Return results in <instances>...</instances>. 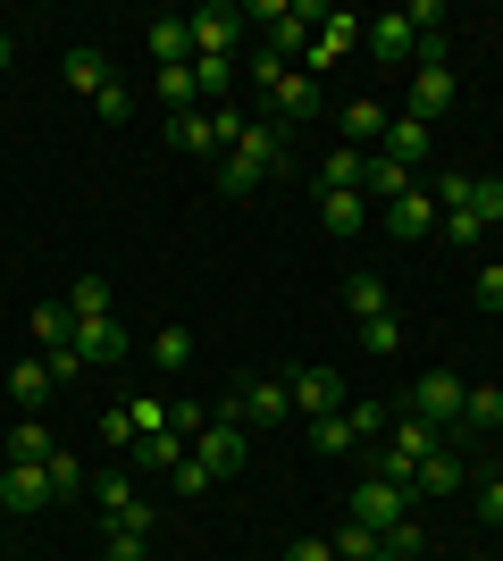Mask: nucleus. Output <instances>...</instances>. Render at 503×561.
Masks as SVG:
<instances>
[{
  "label": "nucleus",
  "instance_id": "56",
  "mask_svg": "<svg viewBox=\"0 0 503 561\" xmlns=\"http://www.w3.org/2000/svg\"><path fill=\"white\" fill-rule=\"evenodd\" d=\"M495 561H503V553H495Z\"/></svg>",
  "mask_w": 503,
  "mask_h": 561
},
{
  "label": "nucleus",
  "instance_id": "5",
  "mask_svg": "<svg viewBox=\"0 0 503 561\" xmlns=\"http://www.w3.org/2000/svg\"><path fill=\"white\" fill-rule=\"evenodd\" d=\"M361 25H369V18H353V9H328V18H319V34H311V50H302L294 68H302V76H311V84H319V76H328L335 59H344V50L361 43Z\"/></svg>",
  "mask_w": 503,
  "mask_h": 561
},
{
  "label": "nucleus",
  "instance_id": "9",
  "mask_svg": "<svg viewBox=\"0 0 503 561\" xmlns=\"http://www.w3.org/2000/svg\"><path fill=\"white\" fill-rule=\"evenodd\" d=\"M461 394H470V386H461L454 369H428L420 386H411V411H420L428 427H461Z\"/></svg>",
  "mask_w": 503,
  "mask_h": 561
},
{
  "label": "nucleus",
  "instance_id": "35",
  "mask_svg": "<svg viewBox=\"0 0 503 561\" xmlns=\"http://www.w3.org/2000/svg\"><path fill=\"white\" fill-rule=\"evenodd\" d=\"M243 76H252V93H277V84H286V76H294V59H277V50H252V59H243Z\"/></svg>",
  "mask_w": 503,
  "mask_h": 561
},
{
  "label": "nucleus",
  "instance_id": "42",
  "mask_svg": "<svg viewBox=\"0 0 503 561\" xmlns=\"http://www.w3.org/2000/svg\"><path fill=\"white\" fill-rule=\"evenodd\" d=\"M236 76H243V59H193V84H202V93H227Z\"/></svg>",
  "mask_w": 503,
  "mask_h": 561
},
{
  "label": "nucleus",
  "instance_id": "54",
  "mask_svg": "<svg viewBox=\"0 0 503 561\" xmlns=\"http://www.w3.org/2000/svg\"><path fill=\"white\" fill-rule=\"evenodd\" d=\"M335 561H344V553H335Z\"/></svg>",
  "mask_w": 503,
  "mask_h": 561
},
{
  "label": "nucleus",
  "instance_id": "14",
  "mask_svg": "<svg viewBox=\"0 0 503 561\" xmlns=\"http://www.w3.org/2000/svg\"><path fill=\"white\" fill-rule=\"evenodd\" d=\"M236 411H252V420H268V427H286V420H294V386H286V377H243V386H236Z\"/></svg>",
  "mask_w": 503,
  "mask_h": 561
},
{
  "label": "nucleus",
  "instance_id": "33",
  "mask_svg": "<svg viewBox=\"0 0 503 561\" xmlns=\"http://www.w3.org/2000/svg\"><path fill=\"white\" fill-rule=\"evenodd\" d=\"M193 360V335L176 328V319H168V328H151V369H185Z\"/></svg>",
  "mask_w": 503,
  "mask_h": 561
},
{
  "label": "nucleus",
  "instance_id": "8",
  "mask_svg": "<svg viewBox=\"0 0 503 561\" xmlns=\"http://www.w3.org/2000/svg\"><path fill=\"white\" fill-rule=\"evenodd\" d=\"M286 386H294V411H302V420H328V411H344V402H353V394H344V377H335L328 360H311V369H294Z\"/></svg>",
  "mask_w": 503,
  "mask_h": 561
},
{
  "label": "nucleus",
  "instance_id": "6",
  "mask_svg": "<svg viewBox=\"0 0 503 561\" xmlns=\"http://www.w3.org/2000/svg\"><path fill=\"white\" fill-rule=\"evenodd\" d=\"M403 512H411V486H395V478H361L344 494V519H361V528H395Z\"/></svg>",
  "mask_w": 503,
  "mask_h": 561
},
{
  "label": "nucleus",
  "instance_id": "10",
  "mask_svg": "<svg viewBox=\"0 0 503 561\" xmlns=\"http://www.w3.org/2000/svg\"><path fill=\"white\" fill-rule=\"evenodd\" d=\"M361 50H369L378 68H403L411 50H420V34L403 25V9H386V18H369V25H361Z\"/></svg>",
  "mask_w": 503,
  "mask_h": 561
},
{
  "label": "nucleus",
  "instance_id": "23",
  "mask_svg": "<svg viewBox=\"0 0 503 561\" xmlns=\"http://www.w3.org/2000/svg\"><path fill=\"white\" fill-rule=\"evenodd\" d=\"M68 84H76V93H93V101H101L110 84H118V76H110V59H101L93 43H76V50H68Z\"/></svg>",
  "mask_w": 503,
  "mask_h": 561
},
{
  "label": "nucleus",
  "instance_id": "24",
  "mask_svg": "<svg viewBox=\"0 0 503 561\" xmlns=\"http://www.w3.org/2000/svg\"><path fill=\"white\" fill-rule=\"evenodd\" d=\"M319 227L328 234H361L369 227V202H361V193H319Z\"/></svg>",
  "mask_w": 503,
  "mask_h": 561
},
{
  "label": "nucleus",
  "instance_id": "32",
  "mask_svg": "<svg viewBox=\"0 0 503 561\" xmlns=\"http://www.w3.org/2000/svg\"><path fill=\"white\" fill-rule=\"evenodd\" d=\"M151 93H160L168 117H176V110H193V101H202V84H193V68H151Z\"/></svg>",
  "mask_w": 503,
  "mask_h": 561
},
{
  "label": "nucleus",
  "instance_id": "3",
  "mask_svg": "<svg viewBox=\"0 0 503 561\" xmlns=\"http://www.w3.org/2000/svg\"><path fill=\"white\" fill-rule=\"evenodd\" d=\"M193 461L210 469V478H243V469H252V436H243L236 394H227V402H210V427L193 436Z\"/></svg>",
  "mask_w": 503,
  "mask_h": 561
},
{
  "label": "nucleus",
  "instance_id": "4",
  "mask_svg": "<svg viewBox=\"0 0 503 561\" xmlns=\"http://www.w3.org/2000/svg\"><path fill=\"white\" fill-rule=\"evenodd\" d=\"M386 402H344V411H328V420H311V445L319 453H369L386 436Z\"/></svg>",
  "mask_w": 503,
  "mask_h": 561
},
{
  "label": "nucleus",
  "instance_id": "55",
  "mask_svg": "<svg viewBox=\"0 0 503 561\" xmlns=\"http://www.w3.org/2000/svg\"><path fill=\"white\" fill-rule=\"evenodd\" d=\"M378 561H386V553H378Z\"/></svg>",
  "mask_w": 503,
  "mask_h": 561
},
{
  "label": "nucleus",
  "instance_id": "48",
  "mask_svg": "<svg viewBox=\"0 0 503 561\" xmlns=\"http://www.w3.org/2000/svg\"><path fill=\"white\" fill-rule=\"evenodd\" d=\"M93 110H101V126H126V110H135V93H126V84H110V93H101Z\"/></svg>",
  "mask_w": 503,
  "mask_h": 561
},
{
  "label": "nucleus",
  "instance_id": "39",
  "mask_svg": "<svg viewBox=\"0 0 503 561\" xmlns=\"http://www.w3.org/2000/svg\"><path fill=\"white\" fill-rule=\"evenodd\" d=\"M335 553H344V561H378V528H361V519H344V528H335Z\"/></svg>",
  "mask_w": 503,
  "mask_h": 561
},
{
  "label": "nucleus",
  "instance_id": "16",
  "mask_svg": "<svg viewBox=\"0 0 503 561\" xmlns=\"http://www.w3.org/2000/svg\"><path fill=\"white\" fill-rule=\"evenodd\" d=\"M403 193H411V168H395L386 151H369V168H361V202L386 210V202H403Z\"/></svg>",
  "mask_w": 503,
  "mask_h": 561
},
{
  "label": "nucleus",
  "instance_id": "46",
  "mask_svg": "<svg viewBox=\"0 0 503 561\" xmlns=\"http://www.w3.org/2000/svg\"><path fill=\"white\" fill-rule=\"evenodd\" d=\"M168 478H176V494H210V486H218V478H210V469H202V461H193V453H185V461H176V469H168Z\"/></svg>",
  "mask_w": 503,
  "mask_h": 561
},
{
  "label": "nucleus",
  "instance_id": "20",
  "mask_svg": "<svg viewBox=\"0 0 503 561\" xmlns=\"http://www.w3.org/2000/svg\"><path fill=\"white\" fill-rule=\"evenodd\" d=\"M50 386H59V377H50V360H18V369H9V402H18V420H25V411H43Z\"/></svg>",
  "mask_w": 503,
  "mask_h": 561
},
{
  "label": "nucleus",
  "instance_id": "41",
  "mask_svg": "<svg viewBox=\"0 0 503 561\" xmlns=\"http://www.w3.org/2000/svg\"><path fill=\"white\" fill-rule=\"evenodd\" d=\"M151 537H135V528H101V561H144Z\"/></svg>",
  "mask_w": 503,
  "mask_h": 561
},
{
  "label": "nucleus",
  "instance_id": "25",
  "mask_svg": "<svg viewBox=\"0 0 503 561\" xmlns=\"http://www.w3.org/2000/svg\"><path fill=\"white\" fill-rule=\"evenodd\" d=\"M50 453H59V445H50V420H43V411H25V420L9 427V461H50Z\"/></svg>",
  "mask_w": 503,
  "mask_h": 561
},
{
  "label": "nucleus",
  "instance_id": "37",
  "mask_svg": "<svg viewBox=\"0 0 503 561\" xmlns=\"http://www.w3.org/2000/svg\"><path fill=\"white\" fill-rule=\"evenodd\" d=\"M420 545H428V537H420V519H411V512L395 519V528H378V553H386V561H411Z\"/></svg>",
  "mask_w": 503,
  "mask_h": 561
},
{
  "label": "nucleus",
  "instance_id": "17",
  "mask_svg": "<svg viewBox=\"0 0 503 561\" xmlns=\"http://www.w3.org/2000/svg\"><path fill=\"white\" fill-rule=\"evenodd\" d=\"M76 352H84V369H93V360H126L118 310H110V319H76Z\"/></svg>",
  "mask_w": 503,
  "mask_h": 561
},
{
  "label": "nucleus",
  "instance_id": "34",
  "mask_svg": "<svg viewBox=\"0 0 503 561\" xmlns=\"http://www.w3.org/2000/svg\"><path fill=\"white\" fill-rule=\"evenodd\" d=\"M461 427H503V386H470L461 394Z\"/></svg>",
  "mask_w": 503,
  "mask_h": 561
},
{
  "label": "nucleus",
  "instance_id": "31",
  "mask_svg": "<svg viewBox=\"0 0 503 561\" xmlns=\"http://www.w3.org/2000/svg\"><path fill=\"white\" fill-rule=\"evenodd\" d=\"M34 335H43V352L76 344V310H68V294H59V302H34Z\"/></svg>",
  "mask_w": 503,
  "mask_h": 561
},
{
  "label": "nucleus",
  "instance_id": "38",
  "mask_svg": "<svg viewBox=\"0 0 503 561\" xmlns=\"http://www.w3.org/2000/svg\"><path fill=\"white\" fill-rule=\"evenodd\" d=\"M436 210H470V193H479V176H470V168H445V176H436Z\"/></svg>",
  "mask_w": 503,
  "mask_h": 561
},
{
  "label": "nucleus",
  "instance_id": "26",
  "mask_svg": "<svg viewBox=\"0 0 503 561\" xmlns=\"http://www.w3.org/2000/svg\"><path fill=\"white\" fill-rule=\"evenodd\" d=\"M185 445H193L185 427H151V436H135V461H144V469H176Z\"/></svg>",
  "mask_w": 503,
  "mask_h": 561
},
{
  "label": "nucleus",
  "instance_id": "50",
  "mask_svg": "<svg viewBox=\"0 0 503 561\" xmlns=\"http://www.w3.org/2000/svg\"><path fill=\"white\" fill-rule=\"evenodd\" d=\"M43 360H50V377H59V386H68V377H84V352H76V344H59V352H43Z\"/></svg>",
  "mask_w": 503,
  "mask_h": 561
},
{
  "label": "nucleus",
  "instance_id": "12",
  "mask_svg": "<svg viewBox=\"0 0 503 561\" xmlns=\"http://www.w3.org/2000/svg\"><path fill=\"white\" fill-rule=\"evenodd\" d=\"M454 110V68H411V93H403V117L436 126V117Z\"/></svg>",
  "mask_w": 503,
  "mask_h": 561
},
{
  "label": "nucleus",
  "instance_id": "2",
  "mask_svg": "<svg viewBox=\"0 0 503 561\" xmlns=\"http://www.w3.org/2000/svg\"><path fill=\"white\" fill-rule=\"evenodd\" d=\"M436 436H445V427H428L420 411H403V420H395L378 445H369V478H395V486H411V478H420V461L436 453Z\"/></svg>",
  "mask_w": 503,
  "mask_h": 561
},
{
  "label": "nucleus",
  "instance_id": "11",
  "mask_svg": "<svg viewBox=\"0 0 503 561\" xmlns=\"http://www.w3.org/2000/svg\"><path fill=\"white\" fill-rule=\"evenodd\" d=\"M93 494H101V528H135V537H151V528H160V512H151L126 478H110V486H93Z\"/></svg>",
  "mask_w": 503,
  "mask_h": 561
},
{
  "label": "nucleus",
  "instance_id": "18",
  "mask_svg": "<svg viewBox=\"0 0 503 561\" xmlns=\"http://www.w3.org/2000/svg\"><path fill=\"white\" fill-rule=\"evenodd\" d=\"M461 486H470L461 453H445V445H436L428 461H420V478H411V503H420V494H461Z\"/></svg>",
  "mask_w": 503,
  "mask_h": 561
},
{
  "label": "nucleus",
  "instance_id": "52",
  "mask_svg": "<svg viewBox=\"0 0 503 561\" xmlns=\"http://www.w3.org/2000/svg\"><path fill=\"white\" fill-rule=\"evenodd\" d=\"M286 561H335V545H328V537H294Z\"/></svg>",
  "mask_w": 503,
  "mask_h": 561
},
{
  "label": "nucleus",
  "instance_id": "47",
  "mask_svg": "<svg viewBox=\"0 0 503 561\" xmlns=\"http://www.w3.org/2000/svg\"><path fill=\"white\" fill-rule=\"evenodd\" d=\"M470 294H479V310H503V260H487V268H479V285H470Z\"/></svg>",
  "mask_w": 503,
  "mask_h": 561
},
{
  "label": "nucleus",
  "instance_id": "29",
  "mask_svg": "<svg viewBox=\"0 0 503 561\" xmlns=\"http://www.w3.org/2000/svg\"><path fill=\"white\" fill-rule=\"evenodd\" d=\"M378 135H386V101H369V93L344 101V142L361 151V142H378Z\"/></svg>",
  "mask_w": 503,
  "mask_h": 561
},
{
  "label": "nucleus",
  "instance_id": "30",
  "mask_svg": "<svg viewBox=\"0 0 503 561\" xmlns=\"http://www.w3.org/2000/svg\"><path fill=\"white\" fill-rule=\"evenodd\" d=\"M344 310H353V328H361V319H386V277H369V268L344 277Z\"/></svg>",
  "mask_w": 503,
  "mask_h": 561
},
{
  "label": "nucleus",
  "instance_id": "19",
  "mask_svg": "<svg viewBox=\"0 0 503 561\" xmlns=\"http://www.w3.org/2000/svg\"><path fill=\"white\" fill-rule=\"evenodd\" d=\"M168 142H176V151H185V160H218L210 110H176V117H168Z\"/></svg>",
  "mask_w": 503,
  "mask_h": 561
},
{
  "label": "nucleus",
  "instance_id": "15",
  "mask_svg": "<svg viewBox=\"0 0 503 561\" xmlns=\"http://www.w3.org/2000/svg\"><path fill=\"white\" fill-rule=\"evenodd\" d=\"M144 50H151V68H193V25L185 18H151Z\"/></svg>",
  "mask_w": 503,
  "mask_h": 561
},
{
  "label": "nucleus",
  "instance_id": "21",
  "mask_svg": "<svg viewBox=\"0 0 503 561\" xmlns=\"http://www.w3.org/2000/svg\"><path fill=\"white\" fill-rule=\"evenodd\" d=\"M268 110H277V126H302V117L319 110V84H311V76H302V68H294L286 84H277V93H268Z\"/></svg>",
  "mask_w": 503,
  "mask_h": 561
},
{
  "label": "nucleus",
  "instance_id": "49",
  "mask_svg": "<svg viewBox=\"0 0 503 561\" xmlns=\"http://www.w3.org/2000/svg\"><path fill=\"white\" fill-rule=\"evenodd\" d=\"M101 436H110V445H126V453H135V427H126V402H110V411H101Z\"/></svg>",
  "mask_w": 503,
  "mask_h": 561
},
{
  "label": "nucleus",
  "instance_id": "7",
  "mask_svg": "<svg viewBox=\"0 0 503 561\" xmlns=\"http://www.w3.org/2000/svg\"><path fill=\"white\" fill-rule=\"evenodd\" d=\"M193 59H236V34H243V9H227V0H210V9H193Z\"/></svg>",
  "mask_w": 503,
  "mask_h": 561
},
{
  "label": "nucleus",
  "instance_id": "22",
  "mask_svg": "<svg viewBox=\"0 0 503 561\" xmlns=\"http://www.w3.org/2000/svg\"><path fill=\"white\" fill-rule=\"evenodd\" d=\"M361 168H369V151H353V142H335L328 160H319V193H361Z\"/></svg>",
  "mask_w": 503,
  "mask_h": 561
},
{
  "label": "nucleus",
  "instance_id": "36",
  "mask_svg": "<svg viewBox=\"0 0 503 561\" xmlns=\"http://www.w3.org/2000/svg\"><path fill=\"white\" fill-rule=\"evenodd\" d=\"M68 310H76V319H110V277H76L68 285Z\"/></svg>",
  "mask_w": 503,
  "mask_h": 561
},
{
  "label": "nucleus",
  "instance_id": "28",
  "mask_svg": "<svg viewBox=\"0 0 503 561\" xmlns=\"http://www.w3.org/2000/svg\"><path fill=\"white\" fill-rule=\"evenodd\" d=\"M353 344L369 352V360H395V352H403V319H395V310H386V319H361Z\"/></svg>",
  "mask_w": 503,
  "mask_h": 561
},
{
  "label": "nucleus",
  "instance_id": "51",
  "mask_svg": "<svg viewBox=\"0 0 503 561\" xmlns=\"http://www.w3.org/2000/svg\"><path fill=\"white\" fill-rule=\"evenodd\" d=\"M479 519H487V528H503V478H487V486H479Z\"/></svg>",
  "mask_w": 503,
  "mask_h": 561
},
{
  "label": "nucleus",
  "instance_id": "53",
  "mask_svg": "<svg viewBox=\"0 0 503 561\" xmlns=\"http://www.w3.org/2000/svg\"><path fill=\"white\" fill-rule=\"evenodd\" d=\"M0 68H9V25H0Z\"/></svg>",
  "mask_w": 503,
  "mask_h": 561
},
{
  "label": "nucleus",
  "instance_id": "13",
  "mask_svg": "<svg viewBox=\"0 0 503 561\" xmlns=\"http://www.w3.org/2000/svg\"><path fill=\"white\" fill-rule=\"evenodd\" d=\"M386 234H395V243H420V234H436V193L428 185H411L403 202H386Z\"/></svg>",
  "mask_w": 503,
  "mask_h": 561
},
{
  "label": "nucleus",
  "instance_id": "44",
  "mask_svg": "<svg viewBox=\"0 0 503 561\" xmlns=\"http://www.w3.org/2000/svg\"><path fill=\"white\" fill-rule=\"evenodd\" d=\"M126 427H135V436H151V427H168V402H160V394H135V402H126Z\"/></svg>",
  "mask_w": 503,
  "mask_h": 561
},
{
  "label": "nucleus",
  "instance_id": "27",
  "mask_svg": "<svg viewBox=\"0 0 503 561\" xmlns=\"http://www.w3.org/2000/svg\"><path fill=\"white\" fill-rule=\"evenodd\" d=\"M386 160H395V168L428 160V126H420V117H386Z\"/></svg>",
  "mask_w": 503,
  "mask_h": 561
},
{
  "label": "nucleus",
  "instance_id": "43",
  "mask_svg": "<svg viewBox=\"0 0 503 561\" xmlns=\"http://www.w3.org/2000/svg\"><path fill=\"white\" fill-rule=\"evenodd\" d=\"M436 227H445V234L461 243V252H470V243L487 234V218H479V210H436Z\"/></svg>",
  "mask_w": 503,
  "mask_h": 561
},
{
  "label": "nucleus",
  "instance_id": "1",
  "mask_svg": "<svg viewBox=\"0 0 503 561\" xmlns=\"http://www.w3.org/2000/svg\"><path fill=\"white\" fill-rule=\"evenodd\" d=\"M277 168H286V126H277V117H252V126H243V142L218 160V193H227V202H243V193L268 185Z\"/></svg>",
  "mask_w": 503,
  "mask_h": 561
},
{
  "label": "nucleus",
  "instance_id": "45",
  "mask_svg": "<svg viewBox=\"0 0 503 561\" xmlns=\"http://www.w3.org/2000/svg\"><path fill=\"white\" fill-rule=\"evenodd\" d=\"M470 210H479L487 227H503V176H479V193H470Z\"/></svg>",
  "mask_w": 503,
  "mask_h": 561
},
{
  "label": "nucleus",
  "instance_id": "40",
  "mask_svg": "<svg viewBox=\"0 0 503 561\" xmlns=\"http://www.w3.org/2000/svg\"><path fill=\"white\" fill-rule=\"evenodd\" d=\"M50 503H59V494H84V461H76V453H50Z\"/></svg>",
  "mask_w": 503,
  "mask_h": 561
}]
</instances>
